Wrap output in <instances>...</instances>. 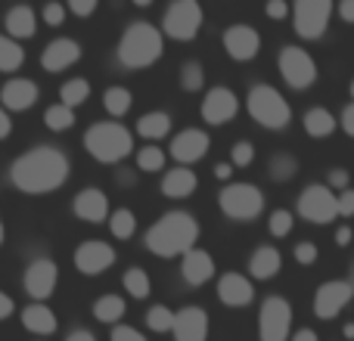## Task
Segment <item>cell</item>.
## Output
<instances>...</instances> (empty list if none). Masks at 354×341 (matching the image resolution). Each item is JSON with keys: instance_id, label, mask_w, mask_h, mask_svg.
Instances as JSON below:
<instances>
[{"instance_id": "cell-1", "label": "cell", "mask_w": 354, "mask_h": 341, "mask_svg": "<svg viewBox=\"0 0 354 341\" xmlns=\"http://www.w3.org/2000/svg\"><path fill=\"white\" fill-rule=\"evenodd\" d=\"M72 174L66 153L56 146H37L28 149L25 155H19L10 168V180L16 183V189L28 195H44V193H56L62 183Z\"/></svg>"}, {"instance_id": "cell-2", "label": "cell", "mask_w": 354, "mask_h": 341, "mask_svg": "<svg viewBox=\"0 0 354 341\" xmlns=\"http://www.w3.org/2000/svg\"><path fill=\"white\" fill-rule=\"evenodd\" d=\"M199 239V220L189 211H168L147 230V249L159 257H177L196 249Z\"/></svg>"}, {"instance_id": "cell-3", "label": "cell", "mask_w": 354, "mask_h": 341, "mask_svg": "<svg viewBox=\"0 0 354 341\" xmlns=\"http://www.w3.org/2000/svg\"><path fill=\"white\" fill-rule=\"evenodd\" d=\"M84 149L103 165H118L122 159H128L134 153V137L118 121H97L87 128Z\"/></svg>"}, {"instance_id": "cell-4", "label": "cell", "mask_w": 354, "mask_h": 341, "mask_svg": "<svg viewBox=\"0 0 354 341\" xmlns=\"http://www.w3.org/2000/svg\"><path fill=\"white\" fill-rule=\"evenodd\" d=\"M162 56V31L149 22H134L122 35L118 43V62L124 68H149Z\"/></svg>"}, {"instance_id": "cell-5", "label": "cell", "mask_w": 354, "mask_h": 341, "mask_svg": "<svg viewBox=\"0 0 354 341\" xmlns=\"http://www.w3.org/2000/svg\"><path fill=\"white\" fill-rule=\"evenodd\" d=\"M245 106H249V115L255 118L261 128H270V130L286 128L289 118H292V109H289V103L283 99V93L274 90L270 84H255L252 87Z\"/></svg>"}, {"instance_id": "cell-6", "label": "cell", "mask_w": 354, "mask_h": 341, "mask_svg": "<svg viewBox=\"0 0 354 341\" xmlns=\"http://www.w3.org/2000/svg\"><path fill=\"white\" fill-rule=\"evenodd\" d=\"M218 205L230 220H255L264 208V195L255 183H230L221 189Z\"/></svg>"}, {"instance_id": "cell-7", "label": "cell", "mask_w": 354, "mask_h": 341, "mask_svg": "<svg viewBox=\"0 0 354 341\" xmlns=\"http://www.w3.org/2000/svg\"><path fill=\"white\" fill-rule=\"evenodd\" d=\"M333 16V0H295L292 6V19H295V31L305 41H317L324 37L326 25Z\"/></svg>"}, {"instance_id": "cell-8", "label": "cell", "mask_w": 354, "mask_h": 341, "mask_svg": "<svg viewBox=\"0 0 354 341\" xmlns=\"http://www.w3.org/2000/svg\"><path fill=\"white\" fill-rule=\"evenodd\" d=\"M162 28L168 37L174 41H193L196 31L202 28V6L199 0H174L168 6L165 19H162Z\"/></svg>"}, {"instance_id": "cell-9", "label": "cell", "mask_w": 354, "mask_h": 341, "mask_svg": "<svg viewBox=\"0 0 354 341\" xmlns=\"http://www.w3.org/2000/svg\"><path fill=\"white\" fill-rule=\"evenodd\" d=\"M289 329H292V307L286 298H277L270 295L261 304L258 313V338L261 341H286Z\"/></svg>"}, {"instance_id": "cell-10", "label": "cell", "mask_w": 354, "mask_h": 341, "mask_svg": "<svg viewBox=\"0 0 354 341\" xmlns=\"http://www.w3.org/2000/svg\"><path fill=\"white\" fill-rule=\"evenodd\" d=\"M299 214L311 224H330L339 217V195L324 183H311L299 195Z\"/></svg>"}, {"instance_id": "cell-11", "label": "cell", "mask_w": 354, "mask_h": 341, "mask_svg": "<svg viewBox=\"0 0 354 341\" xmlns=\"http://www.w3.org/2000/svg\"><path fill=\"white\" fill-rule=\"evenodd\" d=\"M280 75L289 87L295 90H308L317 81V66H314L311 53H305L301 47H283L280 50Z\"/></svg>"}, {"instance_id": "cell-12", "label": "cell", "mask_w": 354, "mask_h": 341, "mask_svg": "<svg viewBox=\"0 0 354 341\" xmlns=\"http://www.w3.org/2000/svg\"><path fill=\"white\" fill-rule=\"evenodd\" d=\"M351 298H354L351 280H330L317 289V295H314V313H317L320 320H333L342 313V307H348Z\"/></svg>"}, {"instance_id": "cell-13", "label": "cell", "mask_w": 354, "mask_h": 341, "mask_svg": "<svg viewBox=\"0 0 354 341\" xmlns=\"http://www.w3.org/2000/svg\"><path fill=\"white\" fill-rule=\"evenodd\" d=\"M56 280H59V270L50 257H37V261L28 264L25 270V292L35 301H47L56 289Z\"/></svg>"}, {"instance_id": "cell-14", "label": "cell", "mask_w": 354, "mask_h": 341, "mask_svg": "<svg viewBox=\"0 0 354 341\" xmlns=\"http://www.w3.org/2000/svg\"><path fill=\"white\" fill-rule=\"evenodd\" d=\"M224 50L230 53V59L236 62H249L258 56L261 50V35L252 25H230L224 31Z\"/></svg>"}, {"instance_id": "cell-15", "label": "cell", "mask_w": 354, "mask_h": 341, "mask_svg": "<svg viewBox=\"0 0 354 341\" xmlns=\"http://www.w3.org/2000/svg\"><path fill=\"white\" fill-rule=\"evenodd\" d=\"M115 264V249L109 242H84L75 251V267L84 276H100Z\"/></svg>"}, {"instance_id": "cell-16", "label": "cell", "mask_w": 354, "mask_h": 341, "mask_svg": "<svg viewBox=\"0 0 354 341\" xmlns=\"http://www.w3.org/2000/svg\"><path fill=\"white\" fill-rule=\"evenodd\" d=\"M239 109V99L233 90H227V87H214V90L205 93V99H202V118H205V124H227L233 115H236Z\"/></svg>"}, {"instance_id": "cell-17", "label": "cell", "mask_w": 354, "mask_h": 341, "mask_svg": "<svg viewBox=\"0 0 354 341\" xmlns=\"http://www.w3.org/2000/svg\"><path fill=\"white\" fill-rule=\"evenodd\" d=\"M174 341H205L208 338V313L202 307H183L174 317Z\"/></svg>"}, {"instance_id": "cell-18", "label": "cell", "mask_w": 354, "mask_h": 341, "mask_svg": "<svg viewBox=\"0 0 354 341\" xmlns=\"http://www.w3.org/2000/svg\"><path fill=\"white\" fill-rule=\"evenodd\" d=\"M205 153H208V134L205 130L187 128L171 140V155L180 162V165H193V162H199Z\"/></svg>"}, {"instance_id": "cell-19", "label": "cell", "mask_w": 354, "mask_h": 341, "mask_svg": "<svg viewBox=\"0 0 354 341\" xmlns=\"http://www.w3.org/2000/svg\"><path fill=\"white\" fill-rule=\"evenodd\" d=\"M78 59H81V47H78V41H72V37H56V41L41 53V66L47 68V72H62V68L75 66Z\"/></svg>"}, {"instance_id": "cell-20", "label": "cell", "mask_w": 354, "mask_h": 341, "mask_svg": "<svg viewBox=\"0 0 354 341\" xmlns=\"http://www.w3.org/2000/svg\"><path fill=\"white\" fill-rule=\"evenodd\" d=\"M0 99H3V109L10 112H25L37 103V84L28 78H12L3 84L0 90Z\"/></svg>"}, {"instance_id": "cell-21", "label": "cell", "mask_w": 354, "mask_h": 341, "mask_svg": "<svg viewBox=\"0 0 354 341\" xmlns=\"http://www.w3.org/2000/svg\"><path fill=\"white\" fill-rule=\"evenodd\" d=\"M218 298L227 307H245L255 298V289H252V282L243 273H224L218 280Z\"/></svg>"}, {"instance_id": "cell-22", "label": "cell", "mask_w": 354, "mask_h": 341, "mask_svg": "<svg viewBox=\"0 0 354 341\" xmlns=\"http://www.w3.org/2000/svg\"><path fill=\"white\" fill-rule=\"evenodd\" d=\"M75 214H78L84 224H103L106 217H109V199H106V193H100V189H81L78 199H75Z\"/></svg>"}, {"instance_id": "cell-23", "label": "cell", "mask_w": 354, "mask_h": 341, "mask_svg": "<svg viewBox=\"0 0 354 341\" xmlns=\"http://www.w3.org/2000/svg\"><path fill=\"white\" fill-rule=\"evenodd\" d=\"M180 273H183V280H187L189 286H202V282H208L214 276L212 255H208V251H202V249L187 251V255L180 257Z\"/></svg>"}, {"instance_id": "cell-24", "label": "cell", "mask_w": 354, "mask_h": 341, "mask_svg": "<svg viewBox=\"0 0 354 341\" xmlns=\"http://www.w3.org/2000/svg\"><path fill=\"white\" fill-rule=\"evenodd\" d=\"M22 326L28 332H35V335H53L59 323H56V313L44 301H37V304H28L22 311Z\"/></svg>"}, {"instance_id": "cell-25", "label": "cell", "mask_w": 354, "mask_h": 341, "mask_svg": "<svg viewBox=\"0 0 354 341\" xmlns=\"http://www.w3.org/2000/svg\"><path fill=\"white\" fill-rule=\"evenodd\" d=\"M196 186H199V180H196V174L189 168H171L162 177V193L168 199H187V195L196 193Z\"/></svg>"}, {"instance_id": "cell-26", "label": "cell", "mask_w": 354, "mask_h": 341, "mask_svg": "<svg viewBox=\"0 0 354 341\" xmlns=\"http://www.w3.org/2000/svg\"><path fill=\"white\" fill-rule=\"evenodd\" d=\"M283 267V255L274 249V245H261V249H255V255L249 257V270L255 280H270V276H277Z\"/></svg>"}, {"instance_id": "cell-27", "label": "cell", "mask_w": 354, "mask_h": 341, "mask_svg": "<svg viewBox=\"0 0 354 341\" xmlns=\"http://www.w3.org/2000/svg\"><path fill=\"white\" fill-rule=\"evenodd\" d=\"M6 31H10V37H16V41L31 37L37 31L35 10H31V6H12V10L6 12Z\"/></svg>"}, {"instance_id": "cell-28", "label": "cell", "mask_w": 354, "mask_h": 341, "mask_svg": "<svg viewBox=\"0 0 354 341\" xmlns=\"http://www.w3.org/2000/svg\"><path fill=\"white\" fill-rule=\"evenodd\" d=\"M171 130V115L168 112H147V115L137 121V134L147 137V140H162Z\"/></svg>"}, {"instance_id": "cell-29", "label": "cell", "mask_w": 354, "mask_h": 341, "mask_svg": "<svg viewBox=\"0 0 354 341\" xmlns=\"http://www.w3.org/2000/svg\"><path fill=\"white\" fill-rule=\"evenodd\" d=\"M305 130L314 137V140H320V137H330L333 130H336V118L330 115V109H324V106H314V109L305 112Z\"/></svg>"}, {"instance_id": "cell-30", "label": "cell", "mask_w": 354, "mask_h": 341, "mask_svg": "<svg viewBox=\"0 0 354 341\" xmlns=\"http://www.w3.org/2000/svg\"><path fill=\"white\" fill-rule=\"evenodd\" d=\"M124 311H128V304H124V298H118V295H103V298L93 301V317H97L100 323H118V320L124 317Z\"/></svg>"}, {"instance_id": "cell-31", "label": "cell", "mask_w": 354, "mask_h": 341, "mask_svg": "<svg viewBox=\"0 0 354 341\" xmlns=\"http://www.w3.org/2000/svg\"><path fill=\"white\" fill-rule=\"evenodd\" d=\"M131 103H134V97H131L128 87H109V90L103 93V109L109 112L112 118H122L131 112Z\"/></svg>"}, {"instance_id": "cell-32", "label": "cell", "mask_w": 354, "mask_h": 341, "mask_svg": "<svg viewBox=\"0 0 354 341\" xmlns=\"http://www.w3.org/2000/svg\"><path fill=\"white\" fill-rule=\"evenodd\" d=\"M22 62H25V50L19 47V41L0 35V72H16Z\"/></svg>"}, {"instance_id": "cell-33", "label": "cell", "mask_w": 354, "mask_h": 341, "mask_svg": "<svg viewBox=\"0 0 354 341\" xmlns=\"http://www.w3.org/2000/svg\"><path fill=\"white\" fill-rule=\"evenodd\" d=\"M109 230L115 239H131L137 230V217L131 208H118V211L109 214Z\"/></svg>"}, {"instance_id": "cell-34", "label": "cell", "mask_w": 354, "mask_h": 341, "mask_svg": "<svg viewBox=\"0 0 354 341\" xmlns=\"http://www.w3.org/2000/svg\"><path fill=\"white\" fill-rule=\"evenodd\" d=\"M44 121H47V128L56 130V134H59V130H68L75 124V109L66 103H56L44 112Z\"/></svg>"}, {"instance_id": "cell-35", "label": "cell", "mask_w": 354, "mask_h": 341, "mask_svg": "<svg viewBox=\"0 0 354 341\" xmlns=\"http://www.w3.org/2000/svg\"><path fill=\"white\" fill-rule=\"evenodd\" d=\"M124 289H128L131 298H149V292H153V282H149V273H143L140 267H131L128 273H124Z\"/></svg>"}, {"instance_id": "cell-36", "label": "cell", "mask_w": 354, "mask_h": 341, "mask_svg": "<svg viewBox=\"0 0 354 341\" xmlns=\"http://www.w3.org/2000/svg\"><path fill=\"white\" fill-rule=\"evenodd\" d=\"M268 170H270V177L274 180H292L295 174H299V162H295V155H289V153H277L274 159H270V165H268Z\"/></svg>"}, {"instance_id": "cell-37", "label": "cell", "mask_w": 354, "mask_h": 341, "mask_svg": "<svg viewBox=\"0 0 354 341\" xmlns=\"http://www.w3.org/2000/svg\"><path fill=\"white\" fill-rule=\"evenodd\" d=\"M59 97H62V103L75 109V106H81L87 97H91V84H87L84 78H72L59 87Z\"/></svg>"}, {"instance_id": "cell-38", "label": "cell", "mask_w": 354, "mask_h": 341, "mask_svg": "<svg viewBox=\"0 0 354 341\" xmlns=\"http://www.w3.org/2000/svg\"><path fill=\"white\" fill-rule=\"evenodd\" d=\"M202 84H205V72H202V62L189 59L180 66V90L187 93H196L202 90Z\"/></svg>"}, {"instance_id": "cell-39", "label": "cell", "mask_w": 354, "mask_h": 341, "mask_svg": "<svg viewBox=\"0 0 354 341\" xmlns=\"http://www.w3.org/2000/svg\"><path fill=\"white\" fill-rule=\"evenodd\" d=\"M174 317L177 313L168 311L165 304H156V307H149V313H147V326L153 332H171L174 329Z\"/></svg>"}, {"instance_id": "cell-40", "label": "cell", "mask_w": 354, "mask_h": 341, "mask_svg": "<svg viewBox=\"0 0 354 341\" xmlns=\"http://www.w3.org/2000/svg\"><path fill=\"white\" fill-rule=\"evenodd\" d=\"M162 165H165V153H162L159 146H143L140 153H137V168L140 170L156 174V170H162Z\"/></svg>"}, {"instance_id": "cell-41", "label": "cell", "mask_w": 354, "mask_h": 341, "mask_svg": "<svg viewBox=\"0 0 354 341\" xmlns=\"http://www.w3.org/2000/svg\"><path fill=\"white\" fill-rule=\"evenodd\" d=\"M270 233H274L277 239L289 236V233H292V211H286V208H277V211L270 214Z\"/></svg>"}, {"instance_id": "cell-42", "label": "cell", "mask_w": 354, "mask_h": 341, "mask_svg": "<svg viewBox=\"0 0 354 341\" xmlns=\"http://www.w3.org/2000/svg\"><path fill=\"white\" fill-rule=\"evenodd\" d=\"M230 162H233V168H249L255 162V146L252 143H236L230 153Z\"/></svg>"}, {"instance_id": "cell-43", "label": "cell", "mask_w": 354, "mask_h": 341, "mask_svg": "<svg viewBox=\"0 0 354 341\" xmlns=\"http://www.w3.org/2000/svg\"><path fill=\"white\" fill-rule=\"evenodd\" d=\"M317 255H320V251H317V245H314V242H299V245H295V261L305 264V267H311V264L317 261Z\"/></svg>"}, {"instance_id": "cell-44", "label": "cell", "mask_w": 354, "mask_h": 341, "mask_svg": "<svg viewBox=\"0 0 354 341\" xmlns=\"http://www.w3.org/2000/svg\"><path fill=\"white\" fill-rule=\"evenodd\" d=\"M62 19H66V6L62 3H47L44 6V22L47 25H62Z\"/></svg>"}, {"instance_id": "cell-45", "label": "cell", "mask_w": 354, "mask_h": 341, "mask_svg": "<svg viewBox=\"0 0 354 341\" xmlns=\"http://www.w3.org/2000/svg\"><path fill=\"white\" fill-rule=\"evenodd\" d=\"M112 341H147L143 332H137L134 326H115L112 329Z\"/></svg>"}, {"instance_id": "cell-46", "label": "cell", "mask_w": 354, "mask_h": 341, "mask_svg": "<svg viewBox=\"0 0 354 341\" xmlns=\"http://www.w3.org/2000/svg\"><path fill=\"white\" fill-rule=\"evenodd\" d=\"M339 217H354V189L339 193Z\"/></svg>"}, {"instance_id": "cell-47", "label": "cell", "mask_w": 354, "mask_h": 341, "mask_svg": "<svg viewBox=\"0 0 354 341\" xmlns=\"http://www.w3.org/2000/svg\"><path fill=\"white\" fill-rule=\"evenodd\" d=\"M264 12H268L270 19H277V22H280V19L289 16V3H286V0H268V3H264Z\"/></svg>"}, {"instance_id": "cell-48", "label": "cell", "mask_w": 354, "mask_h": 341, "mask_svg": "<svg viewBox=\"0 0 354 341\" xmlns=\"http://www.w3.org/2000/svg\"><path fill=\"white\" fill-rule=\"evenodd\" d=\"M68 10L75 12V16H91L93 10H97V0H68Z\"/></svg>"}, {"instance_id": "cell-49", "label": "cell", "mask_w": 354, "mask_h": 341, "mask_svg": "<svg viewBox=\"0 0 354 341\" xmlns=\"http://www.w3.org/2000/svg\"><path fill=\"white\" fill-rule=\"evenodd\" d=\"M330 189H348V170H330Z\"/></svg>"}, {"instance_id": "cell-50", "label": "cell", "mask_w": 354, "mask_h": 341, "mask_svg": "<svg viewBox=\"0 0 354 341\" xmlns=\"http://www.w3.org/2000/svg\"><path fill=\"white\" fill-rule=\"evenodd\" d=\"M342 128H345V134L354 137V99H351V106L342 109Z\"/></svg>"}, {"instance_id": "cell-51", "label": "cell", "mask_w": 354, "mask_h": 341, "mask_svg": "<svg viewBox=\"0 0 354 341\" xmlns=\"http://www.w3.org/2000/svg\"><path fill=\"white\" fill-rule=\"evenodd\" d=\"M339 16L354 25V0H339Z\"/></svg>"}, {"instance_id": "cell-52", "label": "cell", "mask_w": 354, "mask_h": 341, "mask_svg": "<svg viewBox=\"0 0 354 341\" xmlns=\"http://www.w3.org/2000/svg\"><path fill=\"white\" fill-rule=\"evenodd\" d=\"M12 311H16V304H12V298H10V295H6V292H0V320H6Z\"/></svg>"}, {"instance_id": "cell-53", "label": "cell", "mask_w": 354, "mask_h": 341, "mask_svg": "<svg viewBox=\"0 0 354 341\" xmlns=\"http://www.w3.org/2000/svg\"><path fill=\"white\" fill-rule=\"evenodd\" d=\"M230 174H233V162H221V165H214V177H218V180H230Z\"/></svg>"}, {"instance_id": "cell-54", "label": "cell", "mask_w": 354, "mask_h": 341, "mask_svg": "<svg viewBox=\"0 0 354 341\" xmlns=\"http://www.w3.org/2000/svg\"><path fill=\"white\" fill-rule=\"evenodd\" d=\"M10 130H12L10 115H6V109H0V140H6V137H10Z\"/></svg>"}, {"instance_id": "cell-55", "label": "cell", "mask_w": 354, "mask_h": 341, "mask_svg": "<svg viewBox=\"0 0 354 341\" xmlns=\"http://www.w3.org/2000/svg\"><path fill=\"white\" fill-rule=\"evenodd\" d=\"M66 341H97V338H93V332H87V329H75V332H68Z\"/></svg>"}, {"instance_id": "cell-56", "label": "cell", "mask_w": 354, "mask_h": 341, "mask_svg": "<svg viewBox=\"0 0 354 341\" xmlns=\"http://www.w3.org/2000/svg\"><path fill=\"white\" fill-rule=\"evenodd\" d=\"M351 242V226H339L336 230V245H348Z\"/></svg>"}, {"instance_id": "cell-57", "label": "cell", "mask_w": 354, "mask_h": 341, "mask_svg": "<svg viewBox=\"0 0 354 341\" xmlns=\"http://www.w3.org/2000/svg\"><path fill=\"white\" fill-rule=\"evenodd\" d=\"M292 341H320V338H317V332H314V329H299L292 335Z\"/></svg>"}, {"instance_id": "cell-58", "label": "cell", "mask_w": 354, "mask_h": 341, "mask_svg": "<svg viewBox=\"0 0 354 341\" xmlns=\"http://www.w3.org/2000/svg\"><path fill=\"white\" fill-rule=\"evenodd\" d=\"M345 338H354V323L345 326Z\"/></svg>"}, {"instance_id": "cell-59", "label": "cell", "mask_w": 354, "mask_h": 341, "mask_svg": "<svg viewBox=\"0 0 354 341\" xmlns=\"http://www.w3.org/2000/svg\"><path fill=\"white\" fill-rule=\"evenodd\" d=\"M134 3H137V6H149V3H153V0H134Z\"/></svg>"}, {"instance_id": "cell-60", "label": "cell", "mask_w": 354, "mask_h": 341, "mask_svg": "<svg viewBox=\"0 0 354 341\" xmlns=\"http://www.w3.org/2000/svg\"><path fill=\"white\" fill-rule=\"evenodd\" d=\"M0 242H3V220H0Z\"/></svg>"}, {"instance_id": "cell-61", "label": "cell", "mask_w": 354, "mask_h": 341, "mask_svg": "<svg viewBox=\"0 0 354 341\" xmlns=\"http://www.w3.org/2000/svg\"><path fill=\"white\" fill-rule=\"evenodd\" d=\"M348 90H351V99H354V81H351V87H348Z\"/></svg>"}, {"instance_id": "cell-62", "label": "cell", "mask_w": 354, "mask_h": 341, "mask_svg": "<svg viewBox=\"0 0 354 341\" xmlns=\"http://www.w3.org/2000/svg\"><path fill=\"white\" fill-rule=\"evenodd\" d=\"M348 280H351V282H354V267H351V276H348Z\"/></svg>"}]
</instances>
